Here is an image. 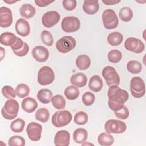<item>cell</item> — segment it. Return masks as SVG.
Instances as JSON below:
<instances>
[{"label": "cell", "mask_w": 146, "mask_h": 146, "mask_svg": "<svg viewBox=\"0 0 146 146\" xmlns=\"http://www.w3.org/2000/svg\"><path fill=\"white\" fill-rule=\"evenodd\" d=\"M107 96L108 107L113 111H118L123 108L124 104L129 98L128 92L118 86H110L107 92Z\"/></svg>", "instance_id": "6da1fadb"}, {"label": "cell", "mask_w": 146, "mask_h": 146, "mask_svg": "<svg viewBox=\"0 0 146 146\" xmlns=\"http://www.w3.org/2000/svg\"><path fill=\"white\" fill-rule=\"evenodd\" d=\"M19 111V104L14 99H9L5 103L1 110L2 116L7 120H13L18 115Z\"/></svg>", "instance_id": "7a4b0ae2"}, {"label": "cell", "mask_w": 146, "mask_h": 146, "mask_svg": "<svg viewBox=\"0 0 146 146\" xmlns=\"http://www.w3.org/2000/svg\"><path fill=\"white\" fill-rule=\"evenodd\" d=\"M72 115L68 111H58L52 115L51 122L53 125L59 128L68 125L72 120Z\"/></svg>", "instance_id": "3957f363"}, {"label": "cell", "mask_w": 146, "mask_h": 146, "mask_svg": "<svg viewBox=\"0 0 146 146\" xmlns=\"http://www.w3.org/2000/svg\"><path fill=\"white\" fill-rule=\"evenodd\" d=\"M55 80V74L49 66L41 67L38 73V82L42 86H46L52 83Z\"/></svg>", "instance_id": "277c9868"}, {"label": "cell", "mask_w": 146, "mask_h": 146, "mask_svg": "<svg viewBox=\"0 0 146 146\" xmlns=\"http://www.w3.org/2000/svg\"><path fill=\"white\" fill-rule=\"evenodd\" d=\"M102 76L108 86H118L120 83V76L116 69L110 66H106L102 70Z\"/></svg>", "instance_id": "5b68a950"}, {"label": "cell", "mask_w": 146, "mask_h": 146, "mask_svg": "<svg viewBox=\"0 0 146 146\" xmlns=\"http://www.w3.org/2000/svg\"><path fill=\"white\" fill-rule=\"evenodd\" d=\"M130 90L134 98H140L144 95L145 86L141 78L135 76L132 78L130 82Z\"/></svg>", "instance_id": "8992f818"}, {"label": "cell", "mask_w": 146, "mask_h": 146, "mask_svg": "<svg viewBox=\"0 0 146 146\" xmlns=\"http://www.w3.org/2000/svg\"><path fill=\"white\" fill-rule=\"evenodd\" d=\"M103 23L104 27L108 30H111L117 27L119 24V20L117 16L113 10L106 9L105 10L102 15Z\"/></svg>", "instance_id": "52a82bcc"}, {"label": "cell", "mask_w": 146, "mask_h": 146, "mask_svg": "<svg viewBox=\"0 0 146 146\" xmlns=\"http://www.w3.org/2000/svg\"><path fill=\"white\" fill-rule=\"evenodd\" d=\"M76 44V40L72 36H65L56 42V48L61 53H67L72 50Z\"/></svg>", "instance_id": "ba28073f"}, {"label": "cell", "mask_w": 146, "mask_h": 146, "mask_svg": "<svg viewBox=\"0 0 146 146\" xmlns=\"http://www.w3.org/2000/svg\"><path fill=\"white\" fill-rule=\"evenodd\" d=\"M104 129L107 133L120 134L125 131L127 125L124 122L121 120L110 119L106 122Z\"/></svg>", "instance_id": "9c48e42d"}, {"label": "cell", "mask_w": 146, "mask_h": 146, "mask_svg": "<svg viewBox=\"0 0 146 146\" xmlns=\"http://www.w3.org/2000/svg\"><path fill=\"white\" fill-rule=\"evenodd\" d=\"M62 30L66 33H72L78 31L80 27V21L76 17H64L61 23Z\"/></svg>", "instance_id": "30bf717a"}, {"label": "cell", "mask_w": 146, "mask_h": 146, "mask_svg": "<svg viewBox=\"0 0 146 146\" xmlns=\"http://www.w3.org/2000/svg\"><path fill=\"white\" fill-rule=\"evenodd\" d=\"M124 47L128 51L136 54L141 53L145 48L144 43L140 39L134 37L127 39L124 43Z\"/></svg>", "instance_id": "8fae6325"}, {"label": "cell", "mask_w": 146, "mask_h": 146, "mask_svg": "<svg viewBox=\"0 0 146 146\" xmlns=\"http://www.w3.org/2000/svg\"><path fill=\"white\" fill-rule=\"evenodd\" d=\"M42 132V125L35 122L29 123L26 128V133L30 140L37 141L40 139Z\"/></svg>", "instance_id": "7c38bea8"}, {"label": "cell", "mask_w": 146, "mask_h": 146, "mask_svg": "<svg viewBox=\"0 0 146 146\" xmlns=\"http://www.w3.org/2000/svg\"><path fill=\"white\" fill-rule=\"evenodd\" d=\"M60 18V15L57 11H50L43 14L42 18V22L44 27L51 28L58 23Z\"/></svg>", "instance_id": "4fadbf2b"}, {"label": "cell", "mask_w": 146, "mask_h": 146, "mask_svg": "<svg viewBox=\"0 0 146 146\" xmlns=\"http://www.w3.org/2000/svg\"><path fill=\"white\" fill-rule=\"evenodd\" d=\"M13 22V15L11 10L6 7L0 8V26L7 28L11 26Z\"/></svg>", "instance_id": "5bb4252c"}, {"label": "cell", "mask_w": 146, "mask_h": 146, "mask_svg": "<svg viewBox=\"0 0 146 146\" xmlns=\"http://www.w3.org/2000/svg\"><path fill=\"white\" fill-rule=\"evenodd\" d=\"M33 57L38 62H44L49 58V51L47 48L42 46L35 47L31 52Z\"/></svg>", "instance_id": "9a60e30c"}, {"label": "cell", "mask_w": 146, "mask_h": 146, "mask_svg": "<svg viewBox=\"0 0 146 146\" xmlns=\"http://www.w3.org/2000/svg\"><path fill=\"white\" fill-rule=\"evenodd\" d=\"M70 141V134L66 130L58 131L54 137V144L56 146H68Z\"/></svg>", "instance_id": "2e32d148"}, {"label": "cell", "mask_w": 146, "mask_h": 146, "mask_svg": "<svg viewBox=\"0 0 146 146\" xmlns=\"http://www.w3.org/2000/svg\"><path fill=\"white\" fill-rule=\"evenodd\" d=\"M15 30L18 35L23 37L27 36L30 32V27L29 22L25 19L19 18L15 25Z\"/></svg>", "instance_id": "e0dca14e"}, {"label": "cell", "mask_w": 146, "mask_h": 146, "mask_svg": "<svg viewBox=\"0 0 146 146\" xmlns=\"http://www.w3.org/2000/svg\"><path fill=\"white\" fill-rule=\"evenodd\" d=\"M87 82V78L86 75L82 72H77L71 76L70 78V82L73 85L77 87H84Z\"/></svg>", "instance_id": "ac0fdd59"}, {"label": "cell", "mask_w": 146, "mask_h": 146, "mask_svg": "<svg viewBox=\"0 0 146 146\" xmlns=\"http://www.w3.org/2000/svg\"><path fill=\"white\" fill-rule=\"evenodd\" d=\"M21 106L24 111L27 113H32L36 109L38 104L35 99L27 97L22 100Z\"/></svg>", "instance_id": "d6986e66"}, {"label": "cell", "mask_w": 146, "mask_h": 146, "mask_svg": "<svg viewBox=\"0 0 146 146\" xmlns=\"http://www.w3.org/2000/svg\"><path fill=\"white\" fill-rule=\"evenodd\" d=\"M99 9L98 1H84L83 4V10L88 15L96 14Z\"/></svg>", "instance_id": "ffe728a7"}, {"label": "cell", "mask_w": 146, "mask_h": 146, "mask_svg": "<svg viewBox=\"0 0 146 146\" xmlns=\"http://www.w3.org/2000/svg\"><path fill=\"white\" fill-rule=\"evenodd\" d=\"M103 83L102 78L97 75H93L90 79L88 83V87L90 90L93 92H98L103 88Z\"/></svg>", "instance_id": "44dd1931"}, {"label": "cell", "mask_w": 146, "mask_h": 146, "mask_svg": "<svg viewBox=\"0 0 146 146\" xmlns=\"http://www.w3.org/2000/svg\"><path fill=\"white\" fill-rule=\"evenodd\" d=\"M18 37L12 33L5 32L0 36V42L6 46H12L17 41Z\"/></svg>", "instance_id": "7402d4cb"}, {"label": "cell", "mask_w": 146, "mask_h": 146, "mask_svg": "<svg viewBox=\"0 0 146 146\" xmlns=\"http://www.w3.org/2000/svg\"><path fill=\"white\" fill-rule=\"evenodd\" d=\"M35 9L30 3L23 4L19 8V13L22 17L30 19L35 14Z\"/></svg>", "instance_id": "603a6c76"}, {"label": "cell", "mask_w": 146, "mask_h": 146, "mask_svg": "<svg viewBox=\"0 0 146 146\" xmlns=\"http://www.w3.org/2000/svg\"><path fill=\"white\" fill-rule=\"evenodd\" d=\"M53 94L51 90L47 88L40 90L37 94V98L39 102L43 104L49 103L52 99Z\"/></svg>", "instance_id": "cb8c5ba5"}, {"label": "cell", "mask_w": 146, "mask_h": 146, "mask_svg": "<svg viewBox=\"0 0 146 146\" xmlns=\"http://www.w3.org/2000/svg\"><path fill=\"white\" fill-rule=\"evenodd\" d=\"M76 66L80 70L88 68L91 65V59L87 55H80L76 59Z\"/></svg>", "instance_id": "d4e9b609"}, {"label": "cell", "mask_w": 146, "mask_h": 146, "mask_svg": "<svg viewBox=\"0 0 146 146\" xmlns=\"http://www.w3.org/2000/svg\"><path fill=\"white\" fill-rule=\"evenodd\" d=\"M123 40V35L117 31L112 32L107 36L108 43L112 46H117L121 43Z\"/></svg>", "instance_id": "484cf974"}, {"label": "cell", "mask_w": 146, "mask_h": 146, "mask_svg": "<svg viewBox=\"0 0 146 146\" xmlns=\"http://www.w3.org/2000/svg\"><path fill=\"white\" fill-rule=\"evenodd\" d=\"M87 131L82 128L75 129L73 133V140L78 144H82L85 142L87 139Z\"/></svg>", "instance_id": "4316f807"}, {"label": "cell", "mask_w": 146, "mask_h": 146, "mask_svg": "<svg viewBox=\"0 0 146 146\" xmlns=\"http://www.w3.org/2000/svg\"><path fill=\"white\" fill-rule=\"evenodd\" d=\"M98 141L102 146H110L113 144L114 138L110 133L103 132L98 136Z\"/></svg>", "instance_id": "83f0119b"}, {"label": "cell", "mask_w": 146, "mask_h": 146, "mask_svg": "<svg viewBox=\"0 0 146 146\" xmlns=\"http://www.w3.org/2000/svg\"><path fill=\"white\" fill-rule=\"evenodd\" d=\"M64 95L68 100H75L79 95V90L78 88L75 86H69L67 87L64 90Z\"/></svg>", "instance_id": "f1b7e54d"}, {"label": "cell", "mask_w": 146, "mask_h": 146, "mask_svg": "<svg viewBox=\"0 0 146 146\" xmlns=\"http://www.w3.org/2000/svg\"><path fill=\"white\" fill-rule=\"evenodd\" d=\"M127 69L131 74H137L142 70L141 64L137 60H130L127 64Z\"/></svg>", "instance_id": "f546056e"}, {"label": "cell", "mask_w": 146, "mask_h": 146, "mask_svg": "<svg viewBox=\"0 0 146 146\" xmlns=\"http://www.w3.org/2000/svg\"><path fill=\"white\" fill-rule=\"evenodd\" d=\"M51 102L53 106L57 110H63L66 107V100L62 95L57 94L52 96Z\"/></svg>", "instance_id": "4dcf8cb0"}, {"label": "cell", "mask_w": 146, "mask_h": 146, "mask_svg": "<svg viewBox=\"0 0 146 146\" xmlns=\"http://www.w3.org/2000/svg\"><path fill=\"white\" fill-rule=\"evenodd\" d=\"M35 117L38 121L42 123H46L49 119L50 112L46 108H40L35 112Z\"/></svg>", "instance_id": "1f68e13d"}, {"label": "cell", "mask_w": 146, "mask_h": 146, "mask_svg": "<svg viewBox=\"0 0 146 146\" xmlns=\"http://www.w3.org/2000/svg\"><path fill=\"white\" fill-rule=\"evenodd\" d=\"M25 125V122L24 120L18 118L13 121L10 124L11 130L15 133H20L23 131Z\"/></svg>", "instance_id": "d6a6232c"}, {"label": "cell", "mask_w": 146, "mask_h": 146, "mask_svg": "<svg viewBox=\"0 0 146 146\" xmlns=\"http://www.w3.org/2000/svg\"><path fill=\"white\" fill-rule=\"evenodd\" d=\"M119 18L124 22L130 21L133 17V12L131 8L128 7H122L119 11Z\"/></svg>", "instance_id": "836d02e7"}, {"label": "cell", "mask_w": 146, "mask_h": 146, "mask_svg": "<svg viewBox=\"0 0 146 146\" xmlns=\"http://www.w3.org/2000/svg\"><path fill=\"white\" fill-rule=\"evenodd\" d=\"M15 92L18 97L23 98L29 95L30 93V88L25 83H20L16 87Z\"/></svg>", "instance_id": "e575fe53"}, {"label": "cell", "mask_w": 146, "mask_h": 146, "mask_svg": "<svg viewBox=\"0 0 146 146\" xmlns=\"http://www.w3.org/2000/svg\"><path fill=\"white\" fill-rule=\"evenodd\" d=\"M108 59L112 63H117L122 58L121 52L117 50H112L108 53Z\"/></svg>", "instance_id": "d590c367"}, {"label": "cell", "mask_w": 146, "mask_h": 146, "mask_svg": "<svg viewBox=\"0 0 146 146\" xmlns=\"http://www.w3.org/2000/svg\"><path fill=\"white\" fill-rule=\"evenodd\" d=\"M88 115L83 111L77 112L74 116V122L78 125L86 124L88 121Z\"/></svg>", "instance_id": "8d00e7d4"}, {"label": "cell", "mask_w": 146, "mask_h": 146, "mask_svg": "<svg viewBox=\"0 0 146 146\" xmlns=\"http://www.w3.org/2000/svg\"><path fill=\"white\" fill-rule=\"evenodd\" d=\"M42 42L47 46H51L54 43V38L51 33L47 30H43L41 33Z\"/></svg>", "instance_id": "74e56055"}, {"label": "cell", "mask_w": 146, "mask_h": 146, "mask_svg": "<svg viewBox=\"0 0 146 146\" xmlns=\"http://www.w3.org/2000/svg\"><path fill=\"white\" fill-rule=\"evenodd\" d=\"M8 145L9 146H24L25 140L21 136H13L9 139Z\"/></svg>", "instance_id": "f35d334b"}, {"label": "cell", "mask_w": 146, "mask_h": 146, "mask_svg": "<svg viewBox=\"0 0 146 146\" xmlns=\"http://www.w3.org/2000/svg\"><path fill=\"white\" fill-rule=\"evenodd\" d=\"M2 94L7 99H13L15 98V90L10 86H4L2 88Z\"/></svg>", "instance_id": "ab89813d"}, {"label": "cell", "mask_w": 146, "mask_h": 146, "mask_svg": "<svg viewBox=\"0 0 146 146\" xmlns=\"http://www.w3.org/2000/svg\"><path fill=\"white\" fill-rule=\"evenodd\" d=\"M95 95L91 92H86L83 95L82 98L83 104L86 106H91L95 101Z\"/></svg>", "instance_id": "60d3db41"}, {"label": "cell", "mask_w": 146, "mask_h": 146, "mask_svg": "<svg viewBox=\"0 0 146 146\" xmlns=\"http://www.w3.org/2000/svg\"><path fill=\"white\" fill-rule=\"evenodd\" d=\"M114 112L117 118L122 120H125L127 119L129 115V110L125 106H124L123 108H121L120 110Z\"/></svg>", "instance_id": "b9f144b4"}, {"label": "cell", "mask_w": 146, "mask_h": 146, "mask_svg": "<svg viewBox=\"0 0 146 146\" xmlns=\"http://www.w3.org/2000/svg\"><path fill=\"white\" fill-rule=\"evenodd\" d=\"M63 7L68 11H71L76 7L77 2L75 0H64L62 1Z\"/></svg>", "instance_id": "7bdbcfd3"}, {"label": "cell", "mask_w": 146, "mask_h": 146, "mask_svg": "<svg viewBox=\"0 0 146 146\" xmlns=\"http://www.w3.org/2000/svg\"><path fill=\"white\" fill-rule=\"evenodd\" d=\"M29 51V47L28 44L25 42L24 45L21 49H20L18 51H14L13 52L15 55H16L18 56L22 57V56H25L28 53Z\"/></svg>", "instance_id": "ee69618b"}, {"label": "cell", "mask_w": 146, "mask_h": 146, "mask_svg": "<svg viewBox=\"0 0 146 146\" xmlns=\"http://www.w3.org/2000/svg\"><path fill=\"white\" fill-rule=\"evenodd\" d=\"M24 43L25 42H23L20 38H18L17 40L15 42V43L12 46H11L10 47L12 49L13 51H18V50L21 49L23 47V46L24 45Z\"/></svg>", "instance_id": "f6af8a7d"}, {"label": "cell", "mask_w": 146, "mask_h": 146, "mask_svg": "<svg viewBox=\"0 0 146 146\" xmlns=\"http://www.w3.org/2000/svg\"><path fill=\"white\" fill-rule=\"evenodd\" d=\"M54 2V1H46V0H35L34 1L35 3L37 6H38L39 7H41L47 6L48 5L53 3Z\"/></svg>", "instance_id": "bcb514c9"}, {"label": "cell", "mask_w": 146, "mask_h": 146, "mask_svg": "<svg viewBox=\"0 0 146 146\" xmlns=\"http://www.w3.org/2000/svg\"><path fill=\"white\" fill-rule=\"evenodd\" d=\"M120 1H116V0H103L102 2L106 5H113L117 3H119Z\"/></svg>", "instance_id": "7dc6e473"}, {"label": "cell", "mask_w": 146, "mask_h": 146, "mask_svg": "<svg viewBox=\"0 0 146 146\" xmlns=\"http://www.w3.org/2000/svg\"><path fill=\"white\" fill-rule=\"evenodd\" d=\"M5 51L3 48L1 47V60H2L3 58L5 56Z\"/></svg>", "instance_id": "c3c4849f"}, {"label": "cell", "mask_w": 146, "mask_h": 146, "mask_svg": "<svg viewBox=\"0 0 146 146\" xmlns=\"http://www.w3.org/2000/svg\"><path fill=\"white\" fill-rule=\"evenodd\" d=\"M3 2L5 3H6L7 4H13L14 3L17 2H18V1H13V0H3Z\"/></svg>", "instance_id": "681fc988"}, {"label": "cell", "mask_w": 146, "mask_h": 146, "mask_svg": "<svg viewBox=\"0 0 146 146\" xmlns=\"http://www.w3.org/2000/svg\"><path fill=\"white\" fill-rule=\"evenodd\" d=\"M88 144H89V145H94V144H91V143H84V144L82 143V145H88Z\"/></svg>", "instance_id": "f907efd6"}]
</instances>
